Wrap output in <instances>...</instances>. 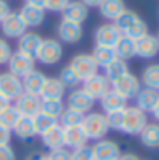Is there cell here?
I'll list each match as a JSON object with an SVG mask.
<instances>
[{"mask_svg":"<svg viewBox=\"0 0 159 160\" xmlns=\"http://www.w3.org/2000/svg\"><path fill=\"white\" fill-rule=\"evenodd\" d=\"M82 128L87 135V140H93V142H99V140L106 138V135L109 131L106 116L98 111H91L86 114L84 121H82Z\"/></svg>","mask_w":159,"mask_h":160,"instance_id":"1","label":"cell"},{"mask_svg":"<svg viewBox=\"0 0 159 160\" xmlns=\"http://www.w3.org/2000/svg\"><path fill=\"white\" fill-rule=\"evenodd\" d=\"M63 56V46L58 39H43L36 51V56L34 60H38L41 65H46V67H51V65H56L60 63Z\"/></svg>","mask_w":159,"mask_h":160,"instance_id":"2","label":"cell"},{"mask_svg":"<svg viewBox=\"0 0 159 160\" xmlns=\"http://www.w3.org/2000/svg\"><path fill=\"white\" fill-rule=\"evenodd\" d=\"M147 121V114L140 111L137 106H127L123 111V124L120 131L127 133V135H140V131L146 128Z\"/></svg>","mask_w":159,"mask_h":160,"instance_id":"3","label":"cell"},{"mask_svg":"<svg viewBox=\"0 0 159 160\" xmlns=\"http://www.w3.org/2000/svg\"><path fill=\"white\" fill-rule=\"evenodd\" d=\"M69 67L75 72V75L79 77L81 82H86L91 77H94L96 73H99V67H98L96 60L93 58V55H87V53H79L74 58L70 60Z\"/></svg>","mask_w":159,"mask_h":160,"instance_id":"4","label":"cell"},{"mask_svg":"<svg viewBox=\"0 0 159 160\" xmlns=\"http://www.w3.org/2000/svg\"><path fill=\"white\" fill-rule=\"evenodd\" d=\"M111 89L115 90L116 94H120L125 101H128V99H135L137 97V94L140 92V78L137 77V75H134L132 72H128V73L122 75L118 80H115V82L111 83Z\"/></svg>","mask_w":159,"mask_h":160,"instance_id":"5","label":"cell"},{"mask_svg":"<svg viewBox=\"0 0 159 160\" xmlns=\"http://www.w3.org/2000/svg\"><path fill=\"white\" fill-rule=\"evenodd\" d=\"M123 34L116 28L115 24H101L99 28L94 31V46H104V48H113L115 49L116 43L120 41Z\"/></svg>","mask_w":159,"mask_h":160,"instance_id":"6","label":"cell"},{"mask_svg":"<svg viewBox=\"0 0 159 160\" xmlns=\"http://www.w3.org/2000/svg\"><path fill=\"white\" fill-rule=\"evenodd\" d=\"M56 36L62 43L67 44H75L82 39L84 36V29H82V24H77V22H70V21H62L56 26Z\"/></svg>","mask_w":159,"mask_h":160,"instance_id":"7","label":"cell"},{"mask_svg":"<svg viewBox=\"0 0 159 160\" xmlns=\"http://www.w3.org/2000/svg\"><path fill=\"white\" fill-rule=\"evenodd\" d=\"M34 62L36 60L33 58V56H28V55H22V53H19V51H14L12 56L9 58V62H7L9 73L22 78L24 75H28L29 72L34 70Z\"/></svg>","mask_w":159,"mask_h":160,"instance_id":"8","label":"cell"},{"mask_svg":"<svg viewBox=\"0 0 159 160\" xmlns=\"http://www.w3.org/2000/svg\"><path fill=\"white\" fill-rule=\"evenodd\" d=\"M91 148H93L94 160H116L122 155L120 145L115 140H109V138L99 140V142H96Z\"/></svg>","mask_w":159,"mask_h":160,"instance_id":"9","label":"cell"},{"mask_svg":"<svg viewBox=\"0 0 159 160\" xmlns=\"http://www.w3.org/2000/svg\"><path fill=\"white\" fill-rule=\"evenodd\" d=\"M24 92L22 89V80L16 77V75L9 73H0V94H2L5 99H9L10 102H14L16 99Z\"/></svg>","mask_w":159,"mask_h":160,"instance_id":"10","label":"cell"},{"mask_svg":"<svg viewBox=\"0 0 159 160\" xmlns=\"http://www.w3.org/2000/svg\"><path fill=\"white\" fill-rule=\"evenodd\" d=\"M14 106L19 111L21 116L26 118H34L38 112L41 111V97L34 96V94H28L22 92L16 101H14Z\"/></svg>","mask_w":159,"mask_h":160,"instance_id":"11","label":"cell"},{"mask_svg":"<svg viewBox=\"0 0 159 160\" xmlns=\"http://www.w3.org/2000/svg\"><path fill=\"white\" fill-rule=\"evenodd\" d=\"M94 102L96 101H94L82 87H77V89H72V92L69 94L67 108H72V109H75V111H81L82 114H87V112L93 111Z\"/></svg>","mask_w":159,"mask_h":160,"instance_id":"12","label":"cell"},{"mask_svg":"<svg viewBox=\"0 0 159 160\" xmlns=\"http://www.w3.org/2000/svg\"><path fill=\"white\" fill-rule=\"evenodd\" d=\"M0 31H2V34L5 38H10V39H19L22 34L28 31V28H26V24L22 22L19 12H10L9 16L0 22Z\"/></svg>","mask_w":159,"mask_h":160,"instance_id":"13","label":"cell"},{"mask_svg":"<svg viewBox=\"0 0 159 160\" xmlns=\"http://www.w3.org/2000/svg\"><path fill=\"white\" fill-rule=\"evenodd\" d=\"M82 89H84L86 92L94 99V101H101L104 94L111 89V83H109V80L106 78L104 75L96 73L94 77H91L89 80L82 82Z\"/></svg>","mask_w":159,"mask_h":160,"instance_id":"14","label":"cell"},{"mask_svg":"<svg viewBox=\"0 0 159 160\" xmlns=\"http://www.w3.org/2000/svg\"><path fill=\"white\" fill-rule=\"evenodd\" d=\"M62 131H63V147L69 148V150L84 147L89 142L82 124L81 126H62Z\"/></svg>","mask_w":159,"mask_h":160,"instance_id":"15","label":"cell"},{"mask_svg":"<svg viewBox=\"0 0 159 160\" xmlns=\"http://www.w3.org/2000/svg\"><path fill=\"white\" fill-rule=\"evenodd\" d=\"M159 53V41L152 34H146L140 39L135 41V56L142 60H151Z\"/></svg>","mask_w":159,"mask_h":160,"instance_id":"16","label":"cell"},{"mask_svg":"<svg viewBox=\"0 0 159 160\" xmlns=\"http://www.w3.org/2000/svg\"><path fill=\"white\" fill-rule=\"evenodd\" d=\"M62 16L65 21L82 24V22L89 17V7H86L81 0H70L69 5L62 10Z\"/></svg>","mask_w":159,"mask_h":160,"instance_id":"17","label":"cell"},{"mask_svg":"<svg viewBox=\"0 0 159 160\" xmlns=\"http://www.w3.org/2000/svg\"><path fill=\"white\" fill-rule=\"evenodd\" d=\"M41 41H43V38H41L38 32H28V31H26L17 39V49H16V51L34 58L38 48H40V44H41Z\"/></svg>","mask_w":159,"mask_h":160,"instance_id":"18","label":"cell"},{"mask_svg":"<svg viewBox=\"0 0 159 160\" xmlns=\"http://www.w3.org/2000/svg\"><path fill=\"white\" fill-rule=\"evenodd\" d=\"M21 80H22V89H24V92L40 96L41 89H43L45 82H46V75H45L43 72H40V70L34 68V70L29 72L28 75H24Z\"/></svg>","mask_w":159,"mask_h":160,"instance_id":"19","label":"cell"},{"mask_svg":"<svg viewBox=\"0 0 159 160\" xmlns=\"http://www.w3.org/2000/svg\"><path fill=\"white\" fill-rule=\"evenodd\" d=\"M67 89L63 87V83L58 80V77H46L43 89H41L40 97L41 99H55V101H62L65 96Z\"/></svg>","mask_w":159,"mask_h":160,"instance_id":"20","label":"cell"},{"mask_svg":"<svg viewBox=\"0 0 159 160\" xmlns=\"http://www.w3.org/2000/svg\"><path fill=\"white\" fill-rule=\"evenodd\" d=\"M157 101H159V90L144 87V89H140V92L137 94V97H135V106L147 114V112H152Z\"/></svg>","mask_w":159,"mask_h":160,"instance_id":"21","label":"cell"},{"mask_svg":"<svg viewBox=\"0 0 159 160\" xmlns=\"http://www.w3.org/2000/svg\"><path fill=\"white\" fill-rule=\"evenodd\" d=\"M142 147L147 150H157L159 148V123H147L146 128L139 135Z\"/></svg>","mask_w":159,"mask_h":160,"instance_id":"22","label":"cell"},{"mask_svg":"<svg viewBox=\"0 0 159 160\" xmlns=\"http://www.w3.org/2000/svg\"><path fill=\"white\" fill-rule=\"evenodd\" d=\"M98 9H99V14L103 19L115 22V19L123 10H127V5H125V0H103Z\"/></svg>","mask_w":159,"mask_h":160,"instance_id":"23","label":"cell"},{"mask_svg":"<svg viewBox=\"0 0 159 160\" xmlns=\"http://www.w3.org/2000/svg\"><path fill=\"white\" fill-rule=\"evenodd\" d=\"M12 133L17 136L19 140H22V142H31L34 136H38L34 123H33V118H26V116L19 118L16 126L12 128Z\"/></svg>","mask_w":159,"mask_h":160,"instance_id":"24","label":"cell"},{"mask_svg":"<svg viewBox=\"0 0 159 160\" xmlns=\"http://www.w3.org/2000/svg\"><path fill=\"white\" fill-rule=\"evenodd\" d=\"M19 16H21L22 22L26 24V28H38V26H41L45 21V10L24 3V7L19 10Z\"/></svg>","mask_w":159,"mask_h":160,"instance_id":"25","label":"cell"},{"mask_svg":"<svg viewBox=\"0 0 159 160\" xmlns=\"http://www.w3.org/2000/svg\"><path fill=\"white\" fill-rule=\"evenodd\" d=\"M99 102H101V109L104 111V114L113 112V111H122V109L127 108V101L120 94H116L113 89H109Z\"/></svg>","mask_w":159,"mask_h":160,"instance_id":"26","label":"cell"},{"mask_svg":"<svg viewBox=\"0 0 159 160\" xmlns=\"http://www.w3.org/2000/svg\"><path fill=\"white\" fill-rule=\"evenodd\" d=\"M41 143L43 147H46L48 150H56V148H62L63 147V131L62 126L56 124L55 128H51L50 131H46L45 135H41Z\"/></svg>","mask_w":159,"mask_h":160,"instance_id":"27","label":"cell"},{"mask_svg":"<svg viewBox=\"0 0 159 160\" xmlns=\"http://www.w3.org/2000/svg\"><path fill=\"white\" fill-rule=\"evenodd\" d=\"M115 53H116V58L125 60V62H128L130 58H135V39L122 36L115 46Z\"/></svg>","mask_w":159,"mask_h":160,"instance_id":"28","label":"cell"},{"mask_svg":"<svg viewBox=\"0 0 159 160\" xmlns=\"http://www.w3.org/2000/svg\"><path fill=\"white\" fill-rule=\"evenodd\" d=\"M130 72V68H128V63L125 62V60H113L111 63L108 65V67H104V77L109 80V83H113L115 80H118L122 75L128 73Z\"/></svg>","mask_w":159,"mask_h":160,"instance_id":"29","label":"cell"},{"mask_svg":"<svg viewBox=\"0 0 159 160\" xmlns=\"http://www.w3.org/2000/svg\"><path fill=\"white\" fill-rule=\"evenodd\" d=\"M140 83H144L147 89L159 90V63L147 65L144 68V72L140 75Z\"/></svg>","mask_w":159,"mask_h":160,"instance_id":"30","label":"cell"},{"mask_svg":"<svg viewBox=\"0 0 159 160\" xmlns=\"http://www.w3.org/2000/svg\"><path fill=\"white\" fill-rule=\"evenodd\" d=\"M63 109H65V104L63 101H55V99H41V111L46 116H51L55 119H60Z\"/></svg>","mask_w":159,"mask_h":160,"instance_id":"31","label":"cell"},{"mask_svg":"<svg viewBox=\"0 0 159 160\" xmlns=\"http://www.w3.org/2000/svg\"><path fill=\"white\" fill-rule=\"evenodd\" d=\"M33 123H34V128H36V135H45L46 131H50L51 128H55L58 124V119L51 116H46L43 112H38L34 118H33Z\"/></svg>","mask_w":159,"mask_h":160,"instance_id":"32","label":"cell"},{"mask_svg":"<svg viewBox=\"0 0 159 160\" xmlns=\"http://www.w3.org/2000/svg\"><path fill=\"white\" fill-rule=\"evenodd\" d=\"M84 116L86 114H82L81 111H75V109L72 108H67L63 109L62 116H60V126H81L82 121H84Z\"/></svg>","mask_w":159,"mask_h":160,"instance_id":"33","label":"cell"},{"mask_svg":"<svg viewBox=\"0 0 159 160\" xmlns=\"http://www.w3.org/2000/svg\"><path fill=\"white\" fill-rule=\"evenodd\" d=\"M93 58L96 60L98 67H108L113 60H116V53L113 48H104V46H94Z\"/></svg>","mask_w":159,"mask_h":160,"instance_id":"34","label":"cell"},{"mask_svg":"<svg viewBox=\"0 0 159 160\" xmlns=\"http://www.w3.org/2000/svg\"><path fill=\"white\" fill-rule=\"evenodd\" d=\"M146 34H149V29H147V24H146V21L140 17H137L134 22H132V26L127 29V31L123 32V36H127V38H132V39H140L142 36H146Z\"/></svg>","mask_w":159,"mask_h":160,"instance_id":"35","label":"cell"},{"mask_svg":"<svg viewBox=\"0 0 159 160\" xmlns=\"http://www.w3.org/2000/svg\"><path fill=\"white\" fill-rule=\"evenodd\" d=\"M19 118H21V114H19V111L16 109V106L10 104L5 111L0 112V124H3V126L9 128V129H12L16 126V123L19 121Z\"/></svg>","mask_w":159,"mask_h":160,"instance_id":"36","label":"cell"},{"mask_svg":"<svg viewBox=\"0 0 159 160\" xmlns=\"http://www.w3.org/2000/svg\"><path fill=\"white\" fill-rule=\"evenodd\" d=\"M58 80L63 83V87H65V89H77V85L81 83L79 77L75 75V72L72 70L70 67L62 68V72H60V75H58Z\"/></svg>","mask_w":159,"mask_h":160,"instance_id":"37","label":"cell"},{"mask_svg":"<svg viewBox=\"0 0 159 160\" xmlns=\"http://www.w3.org/2000/svg\"><path fill=\"white\" fill-rule=\"evenodd\" d=\"M123 111H113V112H108L104 114L106 116V123H108V128L109 129H122V124H123Z\"/></svg>","mask_w":159,"mask_h":160,"instance_id":"38","label":"cell"},{"mask_svg":"<svg viewBox=\"0 0 159 160\" xmlns=\"http://www.w3.org/2000/svg\"><path fill=\"white\" fill-rule=\"evenodd\" d=\"M70 160H94L93 148H91L89 145L74 148V150H70Z\"/></svg>","mask_w":159,"mask_h":160,"instance_id":"39","label":"cell"},{"mask_svg":"<svg viewBox=\"0 0 159 160\" xmlns=\"http://www.w3.org/2000/svg\"><path fill=\"white\" fill-rule=\"evenodd\" d=\"M12 53L14 51H12V46L9 44V41L5 38H0V65H7Z\"/></svg>","mask_w":159,"mask_h":160,"instance_id":"40","label":"cell"},{"mask_svg":"<svg viewBox=\"0 0 159 160\" xmlns=\"http://www.w3.org/2000/svg\"><path fill=\"white\" fill-rule=\"evenodd\" d=\"M48 160H70V150L65 147L56 148V150H51L50 153H46Z\"/></svg>","mask_w":159,"mask_h":160,"instance_id":"41","label":"cell"},{"mask_svg":"<svg viewBox=\"0 0 159 160\" xmlns=\"http://www.w3.org/2000/svg\"><path fill=\"white\" fill-rule=\"evenodd\" d=\"M70 0H46V5L45 10H51V12H62L67 5H69Z\"/></svg>","mask_w":159,"mask_h":160,"instance_id":"42","label":"cell"},{"mask_svg":"<svg viewBox=\"0 0 159 160\" xmlns=\"http://www.w3.org/2000/svg\"><path fill=\"white\" fill-rule=\"evenodd\" d=\"M0 160H17L16 152L10 145H0Z\"/></svg>","mask_w":159,"mask_h":160,"instance_id":"43","label":"cell"},{"mask_svg":"<svg viewBox=\"0 0 159 160\" xmlns=\"http://www.w3.org/2000/svg\"><path fill=\"white\" fill-rule=\"evenodd\" d=\"M10 140H12V129L0 124V145H10Z\"/></svg>","mask_w":159,"mask_h":160,"instance_id":"44","label":"cell"},{"mask_svg":"<svg viewBox=\"0 0 159 160\" xmlns=\"http://www.w3.org/2000/svg\"><path fill=\"white\" fill-rule=\"evenodd\" d=\"M10 12H12V10H10L9 2H7V0H0V22H2L7 16H9Z\"/></svg>","mask_w":159,"mask_h":160,"instance_id":"45","label":"cell"},{"mask_svg":"<svg viewBox=\"0 0 159 160\" xmlns=\"http://www.w3.org/2000/svg\"><path fill=\"white\" fill-rule=\"evenodd\" d=\"M24 160H48V158H46L45 153H41V152H38V150H33V152H29V153L26 155Z\"/></svg>","mask_w":159,"mask_h":160,"instance_id":"46","label":"cell"},{"mask_svg":"<svg viewBox=\"0 0 159 160\" xmlns=\"http://www.w3.org/2000/svg\"><path fill=\"white\" fill-rule=\"evenodd\" d=\"M26 5H31V7H36V9H43L45 10L46 0H26Z\"/></svg>","mask_w":159,"mask_h":160,"instance_id":"47","label":"cell"},{"mask_svg":"<svg viewBox=\"0 0 159 160\" xmlns=\"http://www.w3.org/2000/svg\"><path fill=\"white\" fill-rule=\"evenodd\" d=\"M10 104H12V102H10L9 99H5V97L2 96V94H0V112H2V111H5V109L9 108Z\"/></svg>","mask_w":159,"mask_h":160,"instance_id":"48","label":"cell"},{"mask_svg":"<svg viewBox=\"0 0 159 160\" xmlns=\"http://www.w3.org/2000/svg\"><path fill=\"white\" fill-rule=\"evenodd\" d=\"M86 7H99L103 0H81Z\"/></svg>","mask_w":159,"mask_h":160,"instance_id":"49","label":"cell"},{"mask_svg":"<svg viewBox=\"0 0 159 160\" xmlns=\"http://www.w3.org/2000/svg\"><path fill=\"white\" fill-rule=\"evenodd\" d=\"M118 160H140V158H139V155H135V153H123V155H120Z\"/></svg>","mask_w":159,"mask_h":160,"instance_id":"50","label":"cell"},{"mask_svg":"<svg viewBox=\"0 0 159 160\" xmlns=\"http://www.w3.org/2000/svg\"><path fill=\"white\" fill-rule=\"evenodd\" d=\"M151 114H152V118L156 119V123H159V101H157V104L154 106V109H152V112H151Z\"/></svg>","mask_w":159,"mask_h":160,"instance_id":"51","label":"cell"},{"mask_svg":"<svg viewBox=\"0 0 159 160\" xmlns=\"http://www.w3.org/2000/svg\"><path fill=\"white\" fill-rule=\"evenodd\" d=\"M156 38H157V41H159V32H157V36H156Z\"/></svg>","mask_w":159,"mask_h":160,"instance_id":"52","label":"cell"},{"mask_svg":"<svg viewBox=\"0 0 159 160\" xmlns=\"http://www.w3.org/2000/svg\"><path fill=\"white\" fill-rule=\"evenodd\" d=\"M116 160H118V158H116Z\"/></svg>","mask_w":159,"mask_h":160,"instance_id":"53","label":"cell"}]
</instances>
